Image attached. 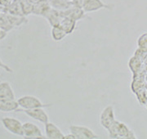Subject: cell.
<instances>
[{
    "label": "cell",
    "mask_w": 147,
    "mask_h": 139,
    "mask_svg": "<svg viewBox=\"0 0 147 139\" xmlns=\"http://www.w3.org/2000/svg\"><path fill=\"white\" fill-rule=\"evenodd\" d=\"M110 138L121 139H135L137 138L136 134L133 133L126 123L120 122L116 119L114 123L107 129Z\"/></svg>",
    "instance_id": "6da1fadb"
},
{
    "label": "cell",
    "mask_w": 147,
    "mask_h": 139,
    "mask_svg": "<svg viewBox=\"0 0 147 139\" xmlns=\"http://www.w3.org/2000/svg\"><path fill=\"white\" fill-rule=\"evenodd\" d=\"M1 122L3 128L10 134L23 137V123L18 119L5 116L1 119Z\"/></svg>",
    "instance_id": "7a4b0ae2"
},
{
    "label": "cell",
    "mask_w": 147,
    "mask_h": 139,
    "mask_svg": "<svg viewBox=\"0 0 147 139\" xmlns=\"http://www.w3.org/2000/svg\"><path fill=\"white\" fill-rule=\"evenodd\" d=\"M16 101L19 104V107L25 110L34 109V108H38V107H48L51 106V104H44L37 96H32V95L22 96L19 97Z\"/></svg>",
    "instance_id": "3957f363"
},
{
    "label": "cell",
    "mask_w": 147,
    "mask_h": 139,
    "mask_svg": "<svg viewBox=\"0 0 147 139\" xmlns=\"http://www.w3.org/2000/svg\"><path fill=\"white\" fill-rule=\"evenodd\" d=\"M43 108L44 107H38V108L28 109V110L18 108L16 111L25 113L26 115H27L29 117H30L33 119L37 120L42 123H46L49 121V116Z\"/></svg>",
    "instance_id": "277c9868"
},
{
    "label": "cell",
    "mask_w": 147,
    "mask_h": 139,
    "mask_svg": "<svg viewBox=\"0 0 147 139\" xmlns=\"http://www.w3.org/2000/svg\"><path fill=\"white\" fill-rule=\"evenodd\" d=\"M69 131L73 134L76 139H95L98 138V136L88 127L84 125H71Z\"/></svg>",
    "instance_id": "5b68a950"
},
{
    "label": "cell",
    "mask_w": 147,
    "mask_h": 139,
    "mask_svg": "<svg viewBox=\"0 0 147 139\" xmlns=\"http://www.w3.org/2000/svg\"><path fill=\"white\" fill-rule=\"evenodd\" d=\"M23 138L30 139L45 138L40 128L31 122L23 123Z\"/></svg>",
    "instance_id": "8992f818"
},
{
    "label": "cell",
    "mask_w": 147,
    "mask_h": 139,
    "mask_svg": "<svg viewBox=\"0 0 147 139\" xmlns=\"http://www.w3.org/2000/svg\"><path fill=\"white\" fill-rule=\"evenodd\" d=\"M116 120L115 110L112 106H107L100 113V123L106 130Z\"/></svg>",
    "instance_id": "52a82bcc"
},
{
    "label": "cell",
    "mask_w": 147,
    "mask_h": 139,
    "mask_svg": "<svg viewBox=\"0 0 147 139\" xmlns=\"http://www.w3.org/2000/svg\"><path fill=\"white\" fill-rule=\"evenodd\" d=\"M82 7L86 13L99 11L102 8L110 9V6L105 4L101 0H84Z\"/></svg>",
    "instance_id": "ba28073f"
},
{
    "label": "cell",
    "mask_w": 147,
    "mask_h": 139,
    "mask_svg": "<svg viewBox=\"0 0 147 139\" xmlns=\"http://www.w3.org/2000/svg\"><path fill=\"white\" fill-rule=\"evenodd\" d=\"M85 11H84L83 7H79L73 4L71 7H69L68 9L61 11V14L64 17H69L71 18L74 21L78 22L79 20H82L85 17Z\"/></svg>",
    "instance_id": "9c48e42d"
},
{
    "label": "cell",
    "mask_w": 147,
    "mask_h": 139,
    "mask_svg": "<svg viewBox=\"0 0 147 139\" xmlns=\"http://www.w3.org/2000/svg\"><path fill=\"white\" fill-rule=\"evenodd\" d=\"M45 125V135L49 139H64L65 134L62 133L61 128L53 122H47Z\"/></svg>",
    "instance_id": "30bf717a"
},
{
    "label": "cell",
    "mask_w": 147,
    "mask_h": 139,
    "mask_svg": "<svg viewBox=\"0 0 147 139\" xmlns=\"http://www.w3.org/2000/svg\"><path fill=\"white\" fill-rule=\"evenodd\" d=\"M44 17L47 19L49 25L53 27L60 25V23L63 18V16L61 14V11H57L53 7H51V9L47 11V14L44 16Z\"/></svg>",
    "instance_id": "8fae6325"
},
{
    "label": "cell",
    "mask_w": 147,
    "mask_h": 139,
    "mask_svg": "<svg viewBox=\"0 0 147 139\" xmlns=\"http://www.w3.org/2000/svg\"><path fill=\"white\" fill-rule=\"evenodd\" d=\"M18 108H19V104L16 99L0 98V111L1 112L16 111Z\"/></svg>",
    "instance_id": "7c38bea8"
},
{
    "label": "cell",
    "mask_w": 147,
    "mask_h": 139,
    "mask_svg": "<svg viewBox=\"0 0 147 139\" xmlns=\"http://www.w3.org/2000/svg\"><path fill=\"white\" fill-rule=\"evenodd\" d=\"M51 6L49 4L48 0H42L34 4V9H33V14L38 15L44 17L47 14V12L51 9Z\"/></svg>",
    "instance_id": "4fadbf2b"
},
{
    "label": "cell",
    "mask_w": 147,
    "mask_h": 139,
    "mask_svg": "<svg viewBox=\"0 0 147 139\" xmlns=\"http://www.w3.org/2000/svg\"><path fill=\"white\" fill-rule=\"evenodd\" d=\"M15 92L11 84L7 82H0V98L6 99H15Z\"/></svg>",
    "instance_id": "5bb4252c"
},
{
    "label": "cell",
    "mask_w": 147,
    "mask_h": 139,
    "mask_svg": "<svg viewBox=\"0 0 147 139\" xmlns=\"http://www.w3.org/2000/svg\"><path fill=\"white\" fill-rule=\"evenodd\" d=\"M50 6L60 11H63L68 9L69 7L73 5V2L70 0H48Z\"/></svg>",
    "instance_id": "9a60e30c"
},
{
    "label": "cell",
    "mask_w": 147,
    "mask_h": 139,
    "mask_svg": "<svg viewBox=\"0 0 147 139\" xmlns=\"http://www.w3.org/2000/svg\"><path fill=\"white\" fill-rule=\"evenodd\" d=\"M76 24L77 22L74 21L71 18L69 17H64L62 18L61 22L60 23V26H61V28L63 29L65 31V33L67 34H70L74 32V30L76 28Z\"/></svg>",
    "instance_id": "2e32d148"
},
{
    "label": "cell",
    "mask_w": 147,
    "mask_h": 139,
    "mask_svg": "<svg viewBox=\"0 0 147 139\" xmlns=\"http://www.w3.org/2000/svg\"><path fill=\"white\" fill-rule=\"evenodd\" d=\"M51 33H52L53 39L54 41H57V42L61 41L62 39L65 38L66 35H68L60 25L52 27V32Z\"/></svg>",
    "instance_id": "e0dca14e"
},
{
    "label": "cell",
    "mask_w": 147,
    "mask_h": 139,
    "mask_svg": "<svg viewBox=\"0 0 147 139\" xmlns=\"http://www.w3.org/2000/svg\"><path fill=\"white\" fill-rule=\"evenodd\" d=\"M21 4L24 15H28V14L33 13L34 3H32L30 0H23V2L21 3Z\"/></svg>",
    "instance_id": "ac0fdd59"
},
{
    "label": "cell",
    "mask_w": 147,
    "mask_h": 139,
    "mask_svg": "<svg viewBox=\"0 0 147 139\" xmlns=\"http://www.w3.org/2000/svg\"><path fill=\"white\" fill-rule=\"evenodd\" d=\"M138 45L141 48H146L147 47V33L142 34L138 39Z\"/></svg>",
    "instance_id": "d6986e66"
},
{
    "label": "cell",
    "mask_w": 147,
    "mask_h": 139,
    "mask_svg": "<svg viewBox=\"0 0 147 139\" xmlns=\"http://www.w3.org/2000/svg\"><path fill=\"white\" fill-rule=\"evenodd\" d=\"M0 68L5 70L7 72H9V73L12 72V70L11 69L9 66H7V65L5 63H3V62L2 61V60H1V59H0Z\"/></svg>",
    "instance_id": "ffe728a7"
},
{
    "label": "cell",
    "mask_w": 147,
    "mask_h": 139,
    "mask_svg": "<svg viewBox=\"0 0 147 139\" xmlns=\"http://www.w3.org/2000/svg\"><path fill=\"white\" fill-rule=\"evenodd\" d=\"M72 2H73V3L74 5L79 6V7H82L84 0H73Z\"/></svg>",
    "instance_id": "44dd1931"
},
{
    "label": "cell",
    "mask_w": 147,
    "mask_h": 139,
    "mask_svg": "<svg viewBox=\"0 0 147 139\" xmlns=\"http://www.w3.org/2000/svg\"><path fill=\"white\" fill-rule=\"evenodd\" d=\"M64 139H76V138H75V136L73 134L70 133V134L65 135L64 136Z\"/></svg>",
    "instance_id": "7402d4cb"
},
{
    "label": "cell",
    "mask_w": 147,
    "mask_h": 139,
    "mask_svg": "<svg viewBox=\"0 0 147 139\" xmlns=\"http://www.w3.org/2000/svg\"><path fill=\"white\" fill-rule=\"evenodd\" d=\"M70 1H73V0H70Z\"/></svg>",
    "instance_id": "603a6c76"
}]
</instances>
